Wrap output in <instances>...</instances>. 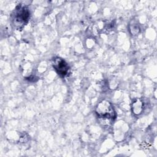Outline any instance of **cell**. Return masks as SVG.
Listing matches in <instances>:
<instances>
[{"instance_id":"obj_2","label":"cell","mask_w":157,"mask_h":157,"mask_svg":"<svg viewBox=\"0 0 157 157\" xmlns=\"http://www.w3.org/2000/svg\"><path fill=\"white\" fill-rule=\"evenodd\" d=\"M96 112L101 118L114 119L116 117L112 105L105 100L102 101L98 104L96 108Z\"/></svg>"},{"instance_id":"obj_4","label":"cell","mask_w":157,"mask_h":157,"mask_svg":"<svg viewBox=\"0 0 157 157\" xmlns=\"http://www.w3.org/2000/svg\"><path fill=\"white\" fill-rule=\"evenodd\" d=\"M143 109V102L140 99H137L134 101L132 104V110L136 115H139L141 113Z\"/></svg>"},{"instance_id":"obj_1","label":"cell","mask_w":157,"mask_h":157,"mask_svg":"<svg viewBox=\"0 0 157 157\" xmlns=\"http://www.w3.org/2000/svg\"><path fill=\"white\" fill-rule=\"evenodd\" d=\"M29 18V12L28 9L19 4L12 15V20L13 25L18 29L21 28L26 24Z\"/></svg>"},{"instance_id":"obj_3","label":"cell","mask_w":157,"mask_h":157,"mask_svg":"<svg viewBox=\"0 0 157 157\" xmlns=\"http://www.w3.org/2000/svg\"><path fill=\"white\" fill-rule=\"evenodd\" d=\"M53 66L58 75L61 77H65L67 75L69 67L67 63L61 58H55L53 62Z\"/></svg>"}]
</instances>
